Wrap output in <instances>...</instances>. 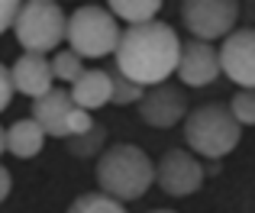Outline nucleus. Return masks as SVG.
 I'll list each match as a JSON object with an SVG mask.
<instances>
[{
	"label": "nucleus",
	"mask_w": 255,
	"mask_h": 213,
	"mask_svg": "<svg viewBox=\"0 0 255 213\" xmlns=\"http://www.w3.org/2000/svg\"><path fill=\"white\" fill-rule=\"evenodd\" d=\"M65 23H68V16L55 0H29V3H19L16 10L13 36L23 45V52L45 55L65 42Z\"/></svg>",
	"instance_id": "nucleus-5"
},
{
	"label": "nucleus",
	"mask_w": 255,
	"mask_h": 213,
	"mask_svg": "<svg viewBox=\"0 0 255 213\" xmlns=\"http://www.w3.org/2000/svg\"><path fill=\"white\" fill-rule=\"evenodd\" d=\"M3 152H6V129L0 126V155H3Z\"/></svg>",
	"instance_id": "nucleus-25"
},
{
	"label": "nucleus",
	"mask_w": 255,
	"mask_h": 213,
	"mask_svg": "<svg viewBox=\"0 0 255 213\" xmlns=\"http://www.w3.org/2000/svg\"><path fill=\"white\" fill-rule=\"evenodd\" d=\"M230 106V113L236 116L239 126H255V91L249 88H239L236 94H233V101L226 104Z\"/></svg>",
	"instance_id": "nucleus-20"
},
{
	"label": "nucleus",
	"mask_w": 255,
	"mask_h": 213,
	"mask_svg": "<svg viewBox=\"0 0 255 213\" xmlns=\"http://www.w3.org/2000/svg\"><path fill=\"white\" fill-rule=\"evenodd\" d=\"M181 84L187 88H207L220 78V52L213 49V42H200V39H191V42L181 45L178 52V68H174Z\"/></svg>",
	"instance_id": "nucleus-10"
},
{
	"label": "nucleus",
	"mask_w": 255,
	"mask_h": 213,
	"mask_svg": "<svg viewBox=\"0 0 255 213\" xmlns=\"http://www.w3.org/2000/svg\"><path fill=\"white\" fill-rule=\"evenodd\" d=\"M107 10L117 19H126L129 26H139L155 19V13L162 10V0H107Z\"/></svg>",
	"instance_id": "nucleus-15"
},
{
	"label": "nucleus",
	"mask_w": 255,
	"mask_h": 213,
	"mask_svg": "<svg viewBox=\"0 0 255 213\" xmlns=\"http://www.w3.org/2000/svg\"><path fill=\"white\" fill-rule=\"evenodd\" d=\"M145 94L142 84L129 81L126 75H120L117 68L110 71V104H120V106H129V104H139Z\"/></svg>",
	"instance_id": "nucleus-17"
},
{
	"label": "nucleus",
	"mask_w": 255,
	"mask_h": 213,
	"mask_svg": "<svg viewBox=\"0 0 255 213\" xmlns=\"http://www.w3.org/2000/svg\"><path fill=\"white\" fill-rule=\"evenodd\" d=\"M120 23L107 6L84 3L65 23V39H68L71 52L81 58H104L110 52H117L120 42Z\"/></svg>",
	"instance_id": "nucleus-4"
},
{
	"label": "nucleus",
	"mask_w": 255,
	"mask_h": 213,
	"mask_svg": "<svg viewBox=\"0 0 255 213\" xmlns=\"http://www.w3.org/2000/svg\"><path fill=\"white\" fill-rule=\"evenodd\" d=\"M16 10H19V0H0V36H3L6 29H13Z\"/></svg>",
	"instance_id": "nucleus-22"
},
{
	"label": "nucleus",
	"mask_w": 255,
	"mask_h": 213,
	"mask_svg": "<svg viewBox=\"0 0 255 213\" xmlns=\"http://www.w3.org/2000/svg\"><path fill=\"white\" fill-rule=\"evenodd\" d=\"M149 213H174V210H149Z\"/></svg>",
	"instance_id": "nucleus-26"
},
{
	"label": "nucleus",
	"mask_w": 255,
	"mask_h": 213,
	"mask_svg": "<svg viewBox=\"0 0 255 213\" xmlns=\"http://www.w3.org/2000/svg\"><path fill=\"white\" fill-rule=\"evenodd\" d=\"M49 65H52V78H55V81H65V84H75L78 78H81V71H84V58L75 55L71 49L55 52Z\"/></svg>",
	"instance_id": "nucleus-18"
},
{
	"label": "nucleus",
	"mask_w": 255,
	"mask_h": 213,
	"mask_svg": "<svg viewBox=\"0 0 255 213\" xmlns=\"http://www.w3.org/2000/svg\"><path fill=\"white\" fill-rule=\"evenodd\" d=\"M10 191H13V178H10V171H6V165H0V204L10 197Z\"/></svg>",
	"instance_id": "nucleus-24"
},
{
	"label": "nucleus",
	"mask_w": 255,
	"mask_h": 213,
	"mask_svg": "<svg viewBox=\"0 0 255 213\" xmlns=\"http://www.w3.org/2000/svg\"><path fill=\"white\" fill-rule=\"evenodd\" d=\"M217 52L220 71L233 84L255 91V29H233Z\"/></svg>",
	"instance_id": "nucleus-9"
},
{
	"label": "nucleus",
	"mask_w": 255,
	"mask_h": 213,
	"mask_svg": "<svg viewBox=\"0 0 255 213\" xmlns=\"http://www.w3.org/2000/svg\"><path fill=\"white\" fill-rule=\"evenodd\" d=\"M71 110H75V101L62 88H52L49 94L32 101V119L42 126L45 136H55V139H65V123H68Z\"/></svg>",
	"instance_id": "nucleus-12"
},
{
	"label": "nucleus",
	"mask_w": 255,
	"mask_h": 213,
	"mask_svg": "<svg viewBox=\"0 0 255 213\" xmlns=\"http://www.w3.org/2000/svg\"><path fill=\"white\" fill-rule=\"evenodd\" d=\"M13 94H16V91H13V81H10V68H6V65H0V113L10 106Z\"/></svg>",
	"instance_id": "nucleus-23"
},
{
	"label": "nucleus",
	"mask_w": 255,
	"mask_h": 213,
	"mask_svg": "<svg viewBox=\"0 0 255 213\" xmlns=\"http://www.w3.org/2000/svg\"><path fill=\"white\" fill-rule=\"evenodd\" d=\"M71 101L81 110H97V106L110 104V71L107 68H84L81 78L71 84Z\"/></svg>",
	"instance_id": "nucleus-13"
},
{
	"label": "nucleus",
	"mask_w": 255,
	"mask_h": 213,
	"mask_svg": "<svg viewBox=\"0 0 255 213\" xmlns=\"http://www.w3.org/2000/svg\"><path fill=\"white\" fill-rule=\"evenodd\" d=\"M184 123V142L194 155L200 158H223L243 139V126L236 123V116L230 113V106L213 101V104H200L194 110H187Z\"/></svg>",
	"instance_id": "nucleus-3"
},
{
	"label": "nucleus",
	"mask_w": 255,
	"mask_h": 213,
	"mask_svg": "<svg viewBox=\"0 0 255 213\" xmlns=\"http://www.w3.org/2000/svg\"><path fill=\"white\" fill-rule=\"evenodd\" d=\"M94 178H97L100 194L113 197V201H120V204L139 201V197L155 184V162H152L139 145L117 142V145H107L97 155Z\"/></svg>",
	"instance_id": "nucleus-2"
},
{
	"label": "nucleus",
	"mask_w": 255,
	"mask_h": 213,
	"mask_svg": "<svg viewBox=\"0 0 255 213\" xmlns=\"http://www.w3.org/2000/svg\"><path fill=\"white\" fill-rule=\"evenodd\" d=\"M139 106V116H142V123L155 126V129H171V126H178L181 119L187 116V94L181 84H152V88H145L142 101L136 104Z\"/></svg>",
	"instance_id": "nucleus-8"
},
{
	"label": "nucleus",
	"mask_w": 255,
	"mask_h": 213,
	"mask_svg": "<svg viewBox=\"0 0 255 213\" xmlns=\"http://www.w3.org/2000/svg\"><path fill=\"white\" fill-rule=\"evenodd\" d=\"M155 184L171 197H191L204 184V165L187 149H168L155 162Z\"/></svg>",
	"instance_id": "nucleus-7"
},
{
	"label": "nucleus",
	"mask_w": 255,
	"mask_h": 213,
	"mask_svg": "<svg viewBox=\"0 0 255 213\" xmlns=\"http://www.w3.org/2000/svg\"><path fill=\"white\" fill-rule=\"evenodd\" d=\"M104 142H107V129H104V126H97V123H94L87 132H81V136H71V139H65L68 152H71V155H78V158L100 155V152H104Z\"/></svg>",
	"instance_id": "nucleus-16"
},
{
	"label": "nucleus",
	"mask_w": 255,
	"mask_h": 213,
	"mask_svg": "<svg viewBox=\"0 0 255 213\" xmlns=\"http://www.w3.org/2000/svg\"><path fill=\"white\" fill-rule=\"evenodd\" d=\"M68 213H126L123 210V204L120 201H113V197H107V194H81V197H75L71 201V207Z\"/></svg>",
	"instance_id": "nucleus-19"
},
{
	"label": "nucleus",
	"mask_w": 255,
	"mask_h": 213,
	"mask_svg": "<svg viewBox=\"0 0 255 213\" xmlns=\"http://www.w3.org/2000/svg\"><path fill=\"white\" fill-rule=\"evenodd\" d=\"M181 19L184 29L200 42L226 39L239 19L236 0H181Z\"/></svg>",
	"instance_id": "nucleus-6"
},
{
	"label": "nucleus",
	"mask_w": 255,
	"mask_h": 213,
	"mask_svg": "<svg viewBox=\"0 0 255 213\" xmlns=\"http://www.w3.org/2000/svg\"><path fill=\"white\" fill-rule=\"evenodd\" d=\"M94 126V116L91 110H81V106H75V110L68 113V123H65V139L71 136H81V132H87Z\"/></svg>",
	"instance_id": "nucleus-21"
},
{
	"label": "nucleus",
	"mask_w": 255,
	"mask_h": 213,
	"mask_svg": "<svg viewBox=\"0 0 255 213\" xmlns=\"http://www.w3.org/2000/svg\"><path fill=\"white\" fill-rule=\"evenodd\" d=\"M45 145V132L36 119H16L6 129V152H13L16 158H32L39 155Z\"/></svg>",
	"instance_id": "nucleus-14"
},
{
	"label": "nucleus",
	"mask_w": 255,
	"mask_h": 213,
	"mask_svg": "<svg viewBox=\"0 0 255 213\" xmlns=\"http://www.w3.org/2000/svg\"><path fill=\"white\" fill-rule=\"evenodd\" d=\"M178 52L181 39L162 19H149V23L129 26L126 32H120L117 42V71L126 75L129 81L152 88V84L168 81L178 68Z\"/></svg>",
	"instance_id": "nucleus-1"
},
{
	"label": "nucleus",
	"mask_w": 255,
	"mask_h": 213,
	"mask_svg": "<svg viewBox=\"0 0 255 213\" xmlns=\"http://www.w3.org/2000/svg\"><path fill=\"white\" fill-rule=\"evenodd\" d=\"M10 81H13V91H19V94H26V97L36 101V97H42V94L52 91V81H55V78H52L49 58L23 52L10 68Z\"/></svg>",
	"instance_id": "nucleus-11"
}]
</instances>
